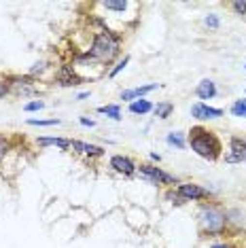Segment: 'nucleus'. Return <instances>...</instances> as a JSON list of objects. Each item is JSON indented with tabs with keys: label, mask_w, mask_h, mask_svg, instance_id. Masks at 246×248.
Listing matches in <instances>:
<instances>
[{
	"label": "nucleus",
	"mask_w": 246,
	"mask_h": 248,
	"mask_svg": "<svg viewBox=\"0 0 246 248\" xmlns=\"http://www.w3.org/2000/svg\"><path fill=\"white\" fill-rule=\"evenodd\" d=\"M121 43L123 36L115 30H100L93 34L92 45L85 53L77 55V62H96V64H113L115 58L121 53Z\"/></svg>",
	"instance_id": "nucleus-1"
},
{
	"label": "nucleus",
	"mask_w": 246,
	"mask_h": 248,
	"mask_svg": "<svg viewBox=\"0 0 246 248\" xmlns=\"http://www.w3.org/2000/svg\"><path fill=\"white\" fill-rule=\"evenodd\" d=\"M187 140H189V146H191V151L198 157H202V159H208V161H216L221 159L223 155V144L219 136H216L215 132H210L208 127H202V125H193L191 132L187 134Z\"/></svg>",
	"instance_id": "nucleus-2"
},
{
	"label": "nucleus",
	"mask_w": 246,
	"mask_h": 248,
	"mask_svg": "<svg viewBox=\"0 0 246 248\" xmlns=\"http://www.w3.org/2000/svg\"><path fill=\"white\" fill-rule=\"evenodd\" d=\"M198 225H200V233L206 238H219L229 227L225 210L215 204V202H202L198 208Z\"/></svg>",
	"instance_id": "nucleus-3"
},
{
	"label": "nucleus",
	"mask_w": 246,
	"mask_h": 248,
	"mask_svg": "<svg viewBox=\"0 0 246 248\" xmlns=\"http://www.w3.org/2000/svg\"><path fill=\"white\" fill-rule=\"evenodd\" d=\"M136 174H140V178L149 180L151 185H168V187H174V185H181V180H178L174 174L161 170V168L153 166V163H140L138 166Z\"/></svg>",
	"instance_id": "nucleus-4"
},
{
	"label": "nucleus",
	"mask_w": 246,
	"mask_h": 248,
	"mask_svg": "<svg viewBox=\"0 0 246 248\" xmlns=\"http://www.w3.org/2000/svg\"><path fill=\"white\" fill-rule=\"evenodd\" d=\"M176 193L181 195V200L187 204V202H204L210 200V191L202 187L198 183H181L176 185Z\"/></svg>",
	"instance_id": "nucleus-5"
},
{
	"label": "nucleus",
	"mask_w": 246,
	"mask_h": 248,
	"mask_svg": "<svg viewBox=\"0 0 246 248\" xmlns=\"http://www.w3.org/2000/svg\"><path fill=\"white\" fill-rule=\"evenodd\" d=\"M11 89H13V93L17 95H34L38 93V85L34 78H30L28 75H11L7 77Z\"/></svg>",
	"instance_id": "nucleus-6"
},
{
	"label": "nucleus",
	"mask_w": 246,
	"mask_h": 248,
	"mask_svg": "<svg viewBox=\"0 0 246 248\" xmlns=\"http://www.w3.org/2000/svg\"><path fill=\"white\" fill-rule=\"evenodd\" d=\"M55 85L60 87H77L83 83V77H79L75 72V66L72 64H62L58 70H55Z\"/></svg>",
	"instance_id": "nucleus-7"
},
{
	"label": "nucleus",
	"mask_w": 246,
	"mask_h": 248,
	"mask_svg": "<svg viewBox=\"0 0 246 248\" xmlns=\"http://www.w3.org/2000/svg\"><path fill=\"white\" fill-rule=\"evenodd\" d=\"M108 168L113 172L121 174V176H125V178H132L134 174H136V170H138L136 161H134L132 157H127V155H113L108 159Z\"/></svg>",
	"instance_id": "nucleus-8"
},
{
	"label": "nucleus",
	"mask_w": 246,
	"mask_h": 248,
	"mask_svg": "<svg viewBox=\"0 0 246 248\" xmlns=\"http://www.w3.org/2000/svg\"><path fill=\"white\" fill-rule=\"evenodd\" d=\"M246 161V140L240 136L229 138V149L225 153V163H242Z\"/></svg>",
	"instance_id": "nucleus-9"
},
{
	"label": "nucleus",
	"mask_w": 246,
	"mask_h": 248,
	"mask_svg": "<svg viewBox=\"0 0 246 248\" xmlns=\"http://www.w3.org/2000/svg\"><path fill=\"white\" fill-rule=\"evenodd\" d=\"M70 151H72V153H77V155L87 157V159H96V157H102L106 153L102 146L92 144V142H83V140H72V142H70Z\"/></svg>",
	"instance_id": "nucleus-10"
},
{
	"label": "nucleus",
	"mask_w": 246,
	"mask_h": 248,
	"mask_svg": "<svg viewBox=\"0 0 246 248\" xmlns=\"http://www.w3.org/2000/svg\"><path fill=\"white\" fill-rule=\"evenodd\" d=\"M191 117L198 121H208V119H219L223 117V108H215V106H208L204 102H195L191 106Z\"/></svg>",
	"instance_id": "nucleus-11"
},
{
	"label": "nucleus",
	"mask_w": 246,
	"mask_h": 248,
	"mask_svg": "<svg viewBox=\"0 0 246 248\" xmlns=\"http://www.w3.org/2000/svg\"><path fill=\"white\" fill-rule=\"evenodd\" d=\"M161 85L159 83H149V85H140V87H134V89H125V92H121V100H125V102H136V100H142L144 95H149L151 92H155V89H159Z\"/></svg>",
	"instance_id": "nucleus-12"
},
{
	"label": "nucleus",
	"mask_w": 246,
	"mask_h": 248,
	"mask_svg": "<svg viewBox=\"0 0 246 248\" xmlns=\"http://www.w3.org/2000/svg\"><path fill=\"white\" fill-rule=\"evenodd\" d=\"M216 93H219V89H216V83L212 81V78H202V81L198 83V87H195V95H198L200 102H204V104H206V100L216 98Z\"/></svg>",
	"instance_id": "nucleus-13"
},
{
	"label": "nucleus",
	"mask_w": 246,
	"mask_h": 248,
	"mask_svg": "<svg viewBox=\"0 0 246 248\" xmlns=\"http://www.w3.org/2000/svg\"><path fill=\"white\" fill-rule=\"evenodd\" d=\"M70 138H60V136H41L36 138V144L38 146H58L62 151H68L70 149Z\"/></svg>",
	"instance_id": "nucleus-14"
},
{
	"label": "nucleus",
	"mask_w": 246,
	"mask_h": 248,
	"mask_svg": "<svg viewBox=\"0 0 246 248\" xmlns=\"http://www.w3.org/2000/svg\"><path fill=\"white\" fill-rule=\"evenodd\" d=\"M130 112L132 115H136V117H144V115H149V112H153V102L151 100H147V98H142V100H136V102H132L130 106Z\"/></svg>",
	"instance_id": "nucleus-15"
},
{
	"label": "nucleus",
	"mask_w": 246,
	"mask_h": 248,
	"mask_svg": "<svg viewBox=\"0 0 246 248\" xmlns=\"http://www.w3.org/2000/svg\"><path fill=\"white\" fill-rule=\"evenodd\" d=\"M172 112H174V104L172 102H157V106L153 108V115L157 117V119H161V121L170 119Z\"/></svg>",
	"instance_id": "nucleus-16"
},
{
	"label": "nucleus",
	"mask_w": 246,
	"mask_h": 248,
	"mask_svg": "<svg viewBox=\"0 0 246 248\" xmlns=\"http://www.w3.org/2000/svg\"><path fill=\"white\" fill-rule=\"evenodd\" d=\"M100 115H106L108 119H113V121H121L123 117H121V106L119 104H106V106H98V110Z\"/></svg>",
	"instance_id": "nucleus-17"
},
{
	"label": "nucleus",
	"mask_w": 246,
	"mask_h": 248,
	"mask_svg": "<svg viewBox=\"0 0 246 248\" xmlns=\"http://www.w3.org/2000/svg\"><path fill=\"white\" fill-rule=\"evenodd\" d=\"M166 142L170 146H174V149H184V146H187V140H184L183 132H170L166 136Z\"/></svg>",
	"instance_id": "nucleus-18"
},
{
	"label": "nucleus",
	"mask_w": 246,
	"mask_h": 248,
	"mask_svg": "<svg viewBox=\"0 0 246 248\" xmlns=\"http://www.w3.org/2000/svg\"><path fill=\"white\" fill-rule=\"evenodd\" d=\"M102 7L108 11H115V13H123V11L130 7V2L127 0H104Z\"/></svg>",
	"instance_id": "nucleus-19"
},
{
	"label": "nucleus",
	"mask_w": 246,
	"mask_h": 248,
	"mask_svg": "<svg viewBox=\"0 0 246 248\" xmlns=\"http://www.w3.org/2000/svg\"><path fill=\"white\" fill-rule=\"evenodd\" d=\"M233 117H240V119H246V98H240L236 102L231 104V108H229Z\"/></svg>",
	"instance_id": "nucleus-20"
},
{
	"label": "nucleus",
	"mask_w": 246,
	"mask_h": 248,
	"mask_svg": "<svg viewBox=\"0 0 246 248\" xmlns=\"http://www.w3.org/2000/svg\"><path fill=\"white\" fill-rule=\"evenodd\" d=\"M47 70H49L47 62H45V60H41V62H36V64H34V66H32V68H30V72H28V77H30V78H34V81H36V77H43V75H45V72H47Z\"/></svg>",
	"instance_id": "nucleus-21"
},
{
	"label": "nucleus",
	"mask_w": 246,
	"mask_h": 248,
	"mask_svg": "<svg viewBox=\"0 0 246 248\" xmlns=\"http://www.w3.org/2000/svg\"><path fill=\"white\" fill-rule=\"evenodd\" d=\"M204 26L208 28V30H212V32L219 30V28H221V17H219L216 13H208V15L204 17Z\"/></svg>",
	"instance_id": "nucleus-22"
},
{
	"label": "nucleus",
	"mask_w": 246,
	"mask_h": 248,
	"mask_svg": "<svg viewBox=\"0 0 246 248\" xmlns=\"http://www.w3.org/2000/svg\"><path fill=\"white\" fill-rule=\"evenodd\" d=\"M127 64H130V55H123V58L119 60V62H117V64L113 66V68H110L108 70V78H115L117 75H119V72L123 70V68H125V66Z\"/></svg>",
	"instance_id": "nucleus-23"
},
{
	"label": "nucleus",
	"mask_w": 246,
	"mask_h": 248,
	"mask_svg": "<svg viewBox=\"0 0 246 248\" xmlns=\"http://www.w3.org/2000/svg\"><path fill=\"white\" fill-rule=\"evenodd\" d=\"M28 123V125H41V127H53V125H60V119H55V117H53V119H28L26 121Z\"/></svg>",
	"instance_id": "nucleus-24"
},
{
	"label": "nucleus",
	"mask_w": 246,
	"mask_h": 248,
	"mask_svg": "<svg viewBox=\"0 0 246 248\" xmlns=\"http://www.w3.org/2000/svg\"><path fill=\"white\" fill-rule=\"evenodd\" d=\"M11 149H13V144H11V140L7 136H0V163L4 161V157L11 153Z\"/></svg>",
	"instance_id": "nucleus-25"
},
{
	"label": "nucleus",
	"mask_w": 246,
	"mask_h": 248,
	"mask_svg": "<svg viewBox=\"0 0 246 248\" xmlns=\"http://www.w3.org/2000/svg\"><path fill=\"white\" fill-rule=\"evenodd\" d=\"M43 108H45L43 100H32V102H26L24 104V110L26 112H36V110H43Z\"/></svg>",
	"instance_id": "nucleus-26"
},
{
	"label": "nucleus",
	"mask_w": 246,
	"mask_h": 248,
	"mask_svg": "<svg viewBox=\"0 0 246 248\" xmlns=\"http://www.w3.org/2000/svg\"><path fill=\"white\" fill-rule=\"evenodd\" d=\"M229 7L236 15H246V0H233Z\"/></svg>",
	"instance_id": "nucleus-27"
},
{
	"label": "nucleus",
	"mask_w": 246,
	"mask_h": 248,
	"mask_svg": "<svg viewBox=\"0 0 246 248\" xmlns=\"http://www.w3.org/2000/svg\"><path fill=\"white\" fill-rule=\"evenodd\" d=\"M166 200L170 202V204H174V206H183V204H184V202L181 200V195H178L176 191H168V193H166Z\"/></svg>",
	"instance_id": "nucleus-28"
},
{
	"label": "nucleus",
	"mask_w": 246,
	"mask_h": 248,
	"mask_svg": "<svg viewBox=\"0 0 246 248\" xmlns=\"http://www.w3.org/2000/svg\"><path fill=\"white\" fill-rule=\"evenodd\" d=\"M9 93H13L9 81H7V78H0V98H4V95H9Z\"/></svg>",
	"instance_id": "nucleus-29"
},
{
	"label": "nucleus",
	"mask_w": 246,
	"mask_h": 248,
	"mask_svg": "<svg viewBox=\"0 0 246 248\" xmlns=\"http://www.w3.org/2000/svg\"><path fill=\"white\" fill-rule=\"evenodd\" d=\"M79 123H81L83 127H96V121H93V119H87V117H81Z\"/></svg>",
	"instance_id": "nucleus-30"
},
{
	"label": "nucleus",
	"mask_w": 246,
	"mask_h": 248,
	"mask_svg": "<svg viewBox=\"0 0 246 248\" xmlns=\"http://www.w3.org/2000/svg\"><path fill=\"white\" fill-rule=\"evenodd\" d=\"M210 248H236V246L229 244V242H216V244H212Z\"/></svg>",
	"instance_id": "nucleus-31"
},
{
	"label": "nucleus",
	"mask_w": 246,
	"mask_h": 248,
	"mask_svg": "<svg viewBox=\"0 0 246 248\" xmlns=\"http://www.w3.org/2000/svg\"><path fill=\"white\" fill-rule=\"evenodd\" d=\"M89 95H92L89 92H83V93H79V95H77V100H85V98H89Z\"/></svg>",
	"instance_id": "nucleus-32"
},
{
	"label": "nucleus",
	"mask_w": 246,
	"mask_h": 248,
	"mask_svg": "<svg viewBox=\"0 0 246 248\" xmlns=\"http://www.w3.org/2000/svg\"><path fill=\"white\" fill-rule=\"evenodd\" d=\"M151 159H153V161H161V155H157V153H151Z\"/></svg>",
	"instance_id": "nucleus-33"
},
{
	"label": "nucleus",
	"mask_w": 246,
	"mask_h": 248,
	"mask_svg": "<svg viewBox=\"0 0 246 248\" xmlns=\"http://www.w3.org/2000/svg\"><path fill=\"white\" fill-rule=\"evenodd\" d=\"M244 68H246V64H244Z\"/></svg>",
	"instance_id": "nucleus-34"
}]
</instances>
